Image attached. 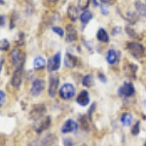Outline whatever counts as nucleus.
I'll use <instances>...</instances> for the list:
<instances>
[{"mask_svg": "<svg viewBox=\"0 0 146 146\" xmlns=\"http://www.w3.org/2000/svg\"><path fill=\"white\" fill-rule=\"evenodd\" d=\"M135 6L136 9V13L138 16H142V17H146V6L139 0H136L135 2Z\"/></svg>", "mask_w": 146, "mask_h": 146, "instance_id": "21", "label": "nucleus"}, {"mask_svg": "<svg viewBox=\"0 0 146 146\" xmlns=\"http://www.w3.org/2000/svg\"><path fill=\"white\" fill-rule=\"evenodd\" d=\"M76 102L82 107L87 106L90 103V95H89L88 91L83 90L80 92L79 95L76 98Z\"/></svg>", "mask_w": 146, "mask_h": 146, "instance_id": "15", "label": "nucleus"}, {"mask_svg": "<svg viewBox=\"0 0 146 146\" xmlns=\"http://www.w3.org/2000/svg\"><path fill=\"white\" fill-rule=\"evenodd\" d=\"M2 70V62H0V72H1Z\"/></svg>", "mask_w": 146, "mask_h": 146, "instance_id": "39", "label": "nucleus"}, {"mask_svg": "<svg viewBox=\"0 0 146 146\" xmlns=\"http://www.w3.org/2000/svg\"><path fill=\"white\" fill-rule=\"evenodd\" d=\"M78 62H79V60L76 56L72 55V54L69 53V52H67V53L65 54V56H64L65 67L72 69V68H75L77 65H78Z\"/></svg>", "mask_w": 146, "mask_h": 146, "instance_id": "13", "label": "nucleus"}, {"mask_svg": "<svg viewBox=\"0 0 146 146\" xmlns=\"http://www.w3.org/2000/svg\"><path fill=\"white\" fill-rule=\"evenodd\" d=\"M5 101V93L2 90H0V106L4 103Z\"/></svg>", "mask_w": 146, "mask_h": 146, "instance_id": "30", "label": "nucleus"}, {"mask_svg": "<svg viewBox=\"0 0 146 146\" xmlns=\"http://www.w3.org/2000/svg\"><path fill=\"white\" fill-rule=\"evenodd\" d=\"M62 64V54L58 52L48 60V70L49 72H55L60 68Z\"/></svg>", "mask_w": 146, "mask_h": 146, "instance_id": "6", "label": "nucleus"}, {"mask_svg": "<svg viewBox=\"0 0 146 146\" xmlns=\"http://www.w3.org/2000/svg\"><path fill=\"white\" fill-rule=\"evenodd\" d=\"M10 48V42L7 39H1L0 40V51L5 52L8 51Z\"/></svg>", "mask_w": 146, "mask_h": 146, "instance_id": "24", "label": "nucleus"}, {"mask_svg": "<svg viewBox=\"0 0 146 146\" xmlns=\"http://www.w3.org/2000/svg\"><path fill=\"white\" fill-rule=\"evenodd\" d=\"M143 146H146V141H145V143H144V145H143Z\"/></svg>", "mask_w": 146, "mask_h": 146, "instance_id": "41", "label": "nucleus"}, {"mask_svg": "<svg viewBox=\"0 0 146 146\" xmlns=\"http://www.w3.org/2000/svg\"><path fill=\"white\" fill-rule=\"evenodd\" d=\"M93 19V14L89 10H85L80 14V21L83 25H87Z\"/></svg>", "mask_w": 146, "mask_h": 146, "instance_id": "22", "label": "nucleus"}, {"mask_svg": "<svg viewBox=\"0 0 146 146\" xmlns=\"http://www.w3.org/2000/svg\"><path fill=\"white\" fill-rule=\"evenodd\" d=\"M56 137L54 133H48L43 137L36 138L35 140L31 141L27 146H51L56 142Z\"/></svg>", "mask_w": 146, "mask_h": 146, "instance_id": "2", "label": "nucleus"}, {"mask_svg": "<svg viewBox=\"0 0 146 146\" xmlns=\"http://www.w3.org/2000/svg\"><path fill=\"white\" fill-rule=\"evenodd\" d=\"M6 23V17L3 15H0V27H4Z\"/></svg>", "mask_w": 146, "mask_h": 146, "instance_id": "33", "label": "nucleus"}, {"mask_svg": "<svg viewBox=\"0 0 146 146\" xmlns=\"http://www.w3.org/2000/svg\"><path fill=\"white\" fill-rule=\"evenodd\" d=\"M0 4H4V0H0Z\"/></svg>", "mask_w": 146, "mask_h": 146, "instance_id": "40", "label": "nucleus"}, {"mask_svg": "<svg viewBox=\"0 0 146 146\" xmlns=\"http://www.w3.org/2000/svg\"><path fill=\"white\" fill-rule=\"evenodd\" d=\"M77 129H78V123L73 119H68L63 123L60 131L62 133H70L76 131Z\"/></svg>", "mask_w": 146, "mask_h": 146, "instance_id": "11", "label": "nucleus"}, {"mask_svg": "<svg viewBox=\"0 0 146 146\" xmlns=\"http://www.w3.org/2000/svg\"><path fill=\"white\" fill-rule=\"evenodd\" d=\"M135 94V89L131 82H125L118 89V95L121 98H131Z\"/></svg>", "mask_w": 146, "mask_h": 146, "instance_id": "5", "label": "nucleus"}, {"mask_svg": "<svg viewBox=\"0 0 146 146\" xmlns=\"http://www.w3.org/2000/svg\"><path fill=\"white\" fill-rule=\"evenodd\" d=\"M100 9H101V12H102V14L103 15H108V10H107V8H105V6L104 5H100Z\"/></svg>", "mask_w": 146, "mask_h": 146, "instance_id": "34", "label": "nucleus"}, {"mask_svg": "<svg viewBox=\"0 0 146 146\" xmlns=\"http://www.w3.org/2000/svg\"><path fill=\"white\" fill-rule=\"evenodd\" d=\"M81 146H87V145H84V144H83V145H81Z\"/></svg>", "mask_w": 146, "mask_h": 146, "instance_id": "42", "label": "nucleus"}, {"mask_svg": "<svg viewBox=\"0 0 146 146\" xmlns=\"http://www.w3.org/2000/svg\"><path fill=\"white\" fill-rule=\"evenodd\" d=\"M47 1L51 2V3H55V2H58V0H47Z\"/></svg>", "mask_w": 146, "mask_h": 146, "instance_id": "36", "label": "nucleus"}, {"mask_svg": "<svg viewBox=\"0 0 146 146\" xmlns=\"http://www.w3.org/2000/svg\"><path fill=\"white\" fill-rule=\"evenodd\" d=\"M52 30H53L55 33L58 34L60 37H63V36H64V30H63L62 27H52Z\"/></svg>", "mask_w": 146, "mask_h": 146, "instance_id": "27", "label": "nucleus"}, {"mask_svg": "<svg viewBox=\"0 0 146 146\" xmlns=\"http://www.w3.org/2000/svg\"><path fill=\"white\" fill-rule=\"evenodd\" d=\"M127 49L131 56L136 60L141 58L145 54V48L143 45L137 42H128L127 43Z\"/></svg>", "mask_w": 146, "mask_h": 146, "instance_id": "1", "label": "nucleus"}, {"mask_svg": "<svg viewBox=\"0 0 146 146\" xmlns=\"http://www.w3.org/2000/svg\"><path fill=\"white\" fill-rule=\"evenodd\" d=\"M58 86H60V79H58V75H52L49 80V90L48 94L51 98H54L56 95Z\"/></svg>", "mask_w": 146, "mask_h": 146, "instance_id": "9", "label": "nucleus"}, {"mask_svg": "<svg viewBox=\"0 0 146 146\" xmlns=\"http://www.w3.org/2000/svg\"><path fill=\"white\" fill-rule=\"evenodd\" d=\"M133 117L131 113L129 112H125L123 114L121 115L120 117V121H121V124L123 125L124 127H129L133 123Z\"/></svg>", "mask_w": 146, "mask_h": 146, "instance_id": "19", "label": "nucleus"}, {"mask_svg": "<svg viewBox=\"0 0 146 146\" xmlns=\"http://www.w3.org/2000/svg\"><path fill=\"white\" fill-rule=\"evenodd\" d=\"M96 38L98 41L102 42V43H108L109 42V35L104 28L100 27L98 28V32H96Z\"/></svg>", "mask_w": 146, "mask_h": 146, "instance_id": "18", "label": "nucleus"}, {"mask_svg": "<svg viewBox=\"0 0 146 146\" xmlns=\"http://www.w3.org/2000/svg\"><path fill=\"white\" fill-rule=\"evenodd\" d=\"M96 109V103L94 102L93 104H92V106L90 108V110H89V112H88V114H89V119L92 120V114H93V112H94V110Z\"/></svg>", "mask_w": 146, "mask_h": 146, "instance_id": "31", "label": "nucleus"}, {"mask_svg": "<svg viewBox=\"0 0 146 146\" xmlns=\"http://www.w3.org/2000/svg\"><path fill=\"white\" fill-rule=\"evenodd\" d=\"M126 32L128 33L129 36L133 37V38H137V33L135 31V29H133L131 27H126Z\"/></svg>", "mask_w": 146, "mask_h": 146, "instance_id": "28", "label": "nucleus"}, {"mask_svg": "<svg viewBox=\"0 0 146 146\" xmlns=\"http://www.w3.org/2000/svg\"><path fill=\"white\" fill-rule=\"evenodd\" d=\"M23 82V66L17 67L13 73V76L11 79V84L14 88L19 89Z\"/></svg>", "mask_w": 146, "mask_h": 146, "instance_id": "10", "label": "nucleus"}, {"mask_svg": "<svg viewBox=\"0 0 146 146\" xmlns=\"http://www.w3.org/2000/svg\"><path fill=\"white\" fill-rule=\"evenodd\" d=\"M45 90V81L43 79H35L32 82V86L30 88V95L32 96H39Z\"/></svg>", "mask_w": 146, "mask_h": 146, "instance_id": "7", "label": "nucleus"}, {"mask_svg": "<svg viewBox=\"0 0 146 146\" xmlns=\"http://www.w3.org/2000/svg\"><path fill=\"white\" fill-rule=\"evenodd\" d=\"M63 145L64 146H74V141L71 137H65L62 140Z\"/></svg>", "mask_w": 146, "mask_h": 146, "instance_id": "29", "label": "nucleus"}, {"mask_svg": "<svg viewBox=\"0 0 146 146\" xmlns=\"http://www.w3.org/2000/svg\"><path fill=\"white\" fill-rule=\"evenodd\" d=\"M145 2H146V0H145ZM145 6H146V4H145Z\"/></svg>", "mask_w": 146, "mask_h": 146, "instance_id": "43", "label": "nucleus"}, {"mask_svg": "<svg viewBox=\"0 0 146 146\" xmlns=\"http://www.w3.org/2000/svg\"><path fill=\"white\" fill-rule=\"evenodd\" d=\"M118 60H119L118 52L115 50V49H109L106 54V62L110 65H114L115 63H117Z\"/></svg>", "mask_w": 146, "mask_h": 146, "instance_id": "16", "label": "nucleus"}, {"mask_svg": "<svg viewBox=\"0 0 146 146\" xmlns=\"http://www.w3.org/2000/svg\"><path fill=\"white\" fill-rule=\"evenodd\" d=\"M51 125V118L49 116H43L40 119L36 120V123L34 125V129L37 133H43Z\"/></svg>", "mask_w": 146, "mask_h": 146, "instance_id": "8", "label": "nucleus"}, {"mask_svg": "<svg viewBox=\"0 0 146 146\" xmlns=\"http://www.w3.org/2000/svg\"><path fill=\"white\" fill-rule=\"evenodd\" d=\"M82 85L86 88H90L94 85V76L92 74H87L85 75L82 79Z\"/></svg>", "mask_w": 146, "mask_h": 146, "instance_id": "23", "label": "nucleus"}, {"mask_svg": "<svg viewBox=\"0 0 146 146\" xmlns=\"http://www.w3.org/2000/svg\"><path fill=\"white\" fill-rule=\"evenodd\" d=\"M143 105H144V107H145V109H146V98L144 100H143Z\"/></svg>", "mask_w": 146, "mask_h": 146, "instance_id": "38", "label": "nucleus"}, {"mask_svg": "<svg viewBox=\"0 0 146 146\" xmlns=\"http://www.w3.org/2000/svg\"><path fill=\"white\" fill-rule=\"evenodd\" d=\"M90 5V0H78V9L80 10H87Z\"/></svg>", "mask_w": 146, "mask_h": 146, "instance_id": "26", "label": "nucleus"}, {"mask_svg": "<svg viewBox=\"0 0 146 146\" xmlns=\"http://www.w3.org/2000/svg\"><path fill=\"white\" fill-rule=\"evenodd\" d=\"M93 2H94V4H95V7L98 6V2H96V0H93Z\"/></svg>", "mask_w": 146, "mask_h": 146, "instance_id": "37", "label": "nucleus"}, {"mask_svg": "<svg viewBox=\"0 0 146 146\" xmlns=\"http://www.w3.org/2000/svg\"><path fill=\"white\" fill-rule=\"evenodd\" d=\"M65 29H66V42L67 43H71V42H74L77 40V37H78V34H77V30L75 27L71 23H68L65 27Z\"/></svg>", "mask_w": 146, "mask_h": 146, "instance_id": "14", "label": "nucleus"}, {"mask_svg": "<svg viewBox=\"0 0 146 146\" xmlns=\"http://www.w3.org/2000/svg\"><path fill=\"white\" fill-rule=\"evenodd\" d=\"M75 93H76L75 87L73 86L72 84H70V83L63 84L62 86L60 87V91H58L60 96L62 98V100H71L73 96H75Z\"/></svg>", "mask_w": 146, "mask_h": 146, "instance_id": "3", "label": "nucleus"}, {"mask_svg": "<svg viewBox=\"0 0 146 146\" xmlns=\"http://www.w3.org/2000/svg\"><path fill=\"white\" fill-rule=\"evenodd\" d=\"M67 17L70 19L71 22H76L78 20V18H80L78 8L76 6L72 5V4H70L67 9Z\"/></svg>", "mask_w": 146, "mask_h": 146, "instance_id": "17", "label": "nucleus"}, {"mask_svg": "<svg viewBox=\"0 0 146 146\" xmlns=\"http://www.w3.org/2000/svg\"><path fill=\"white\" fill-rule=\"evenodd\" d=\"M46 112V106L44 104H37L34 105L32 110L30 111L29 115H30V118L33 119V120H38L41 117L44 116Z\"/></svg>", "mask_w": 146, "mask_h": 146, "instance_id": "12", "label": "nucleus"}, {"mask_svg": "<svg viewBox=\"0 0 146 146\" xmlns=\"http://www.w3.org/2000/svg\"><path fill=\"white\" fill-rule=\"evenodd\" d=\"M11 62L15 65V67H21L23 66V62H25V55L22 52V50L19 48H14L10 53Z\"/></svg>", "mask_w": 146, "mask_h": 146, "instance_id": "4", "label": "nucleus"}, {"mask_svg": "<svg viewBox=\"0 0 146 146\" xmlns=\"http://www.w3.org/2000/svg\"><path fill=\"white\" fill-rule=\"evenodd\" d=\"M98 79H100V81L101 82V83H103V84H105L106 83V77L104 76V74H102V73H100L98 74Z\"/></svg>", "mask_w": 146, "mask_h": 146, "instance_id": "32", "label": "nucleus"}, {"mask_svg": "<svg viewBox=\"0 0 146 146\" xmlns=\"http://www.w3.org/2000/svg\"><path fill=\"white\" fill-rule=\"evenodd\" d=\"M102 3H109V2H111V0H100Z\"/></svg>", "mask_w": 146, "mask_h": 146, "instance_id": "35", "label": "nucleus"}, {"mask_svg": "<svg viewBox=\"0 0 146 146\" xmlns=\"http://www.w3.org/2000/svg\"><path fill=\"white\" fill-rule=\"evenodd\" d=\"M139 131H140V121H137V122H135L133 127H131V135L135 136L139 133Z\"/></svg>", "mask_w": 146, "mask_h": 146, "instance_id": "25", "label": "nucleus"}, {"mask_svg": "<svg viewBox=\"0 0 146 146\" xmlns=\"http://www.w3.org/2000/svg\"><path fill=\"white\" fill-rule=\"evenodd\" d=\"M46 64H47L46 60L43 58V56H36L33 60V67H34V69H36V70L44 69L46 66Z\"/></svg>", "mask_w": 146, "mask_h": 146, "instance_id": "20", "label": "nucleus"}]
</instances>
